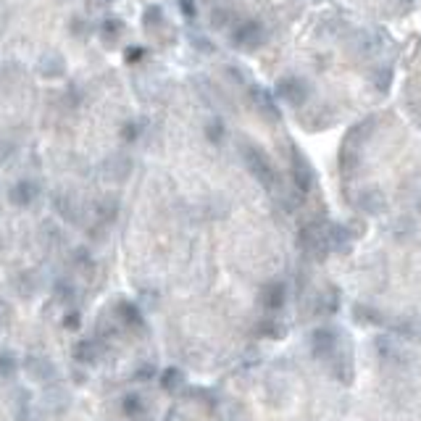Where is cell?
<instances>
[{"mask_svg":"<svg viewBox=\"0 0 421 421\" xmlns=\"http://www.w3.org/2000/svg\"><path fill=\"white\" fill-rule=\"evenodd\" d=\"M98 345L92 343V340H85V343H79V345L74 347V358L82 363H92L95 358H98Z\"/></svg>","mask_w":421,"mask_h":421,"instance_id":"2","label":"cell"},{"mask_svg":"<svg viewBox=\"0 0 421 421\" xmlns=\"http://www.w3.org/2000/svg\"><path fill=\"white\" fill-rule=\"evenodd\" d=\"M16 371V363L8 358V356H0V374L3 376H8V374H14Z\"/></svg>","mask_w":421,"mask_h":421,"instance_id":"4","label":"cell"},{"mask_svg":"<svg viewBox=\"0 0 421 421\" xmlns=\"http://www.w3.org/2000/svg\"><path fill=\"white\" fill-rule=\"evenodd\" d=\"M124 411H127V413H137V411H140V398H127V400H124Z\"/></svg>","mask_w":421,"mask_h":421,"instance_id":"5","label":"cell"},{"mask_svg":"<svg viewBox=\"0 0 421 421\" xmlns=\"http://www.w3.org/2000/svg\"><path fill=\"white\" fill-rule=\"evenodd\" d=\"M277 303H282V287L279 285L266 287V305H277Z\"/></svg>","mask_w":421,"mask_h":421,"instance_id":"3","label":"cell"},{"mask_svg":"<svg viewBox=\"0 0 421 421\" xmlns=\"http://www.w3.org/2000/svg\"><path fill=\"white\" fill-rule=\"evenodd\" d=\"M34 197H37V187L27 180L14 184V190H11V200H14L16 206H30Z\"/></svg>","mask_w":421,"mask_h":421,"instance_id":"1","label":"cell"}]
</instances>
